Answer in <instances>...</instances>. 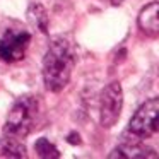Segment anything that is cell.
Segmentation results:
<instances>
[{
	"label": "cell",
	"mask_w": 159,
	"mask_h": 159,
	"mask_svg": "<svg viewBox=\"0 0 159 159\" xmlns=\"http://www.w3.org/2000/svg\"><path fill=\"white\" fill-rule=\"evenodd\" d=\"M75 65V52L67 38H55L43 57V80L50 93H60L67 87Z\"/></svg>",
	"instance_id": "1"
},
{
	"label": "cell",
	"mask_w": 159,
	"mask_h": 159,
	"mask_svg": "<svg viewBox=\"0 0 159 159\" xmlns=\"http://www.w3.org/2000/svg\"><path fill=\"white\" fill-rule=\"evenodd\" d=\"M38 113H39V108L34 96L26 94V96L17 98L7 115V120H5V125H4V134L17 139L29 135L36 125Z\"/></svg>",
	"instance_id": "2"
},
{
	"label": "cell",
	"mask_w": 159,
	"mask_h": 159,
	"mask_svg": "<svg viewBox=\"0 0 159 159\" xmlns=\"http://www.w3.org/2000/svg\"><path fill=\"white\" fill-rule=\"evenodd\" d=\"M31 45V33L24 28H7L0 34V62L14 63L26 57Z\"/></svg>",
	"instance_id": "3"
},
{
	"label": "cell",
	"mask_w": 159,
	"mask_h": 159,
	"mask_svg": "<svg viewBox=\"0 0 159 159\" xmlns=\"http://www.w3.org/2000/svg\"><path fill=\"white\" fill-rule=\"evenodd\" d=\"M157 111H159V99L145 101L140 108L134 113L128 123V130L139 139H147L157 134Z\"/></svg>",
	"instance_id": "4"
},
{
	"label": "cell",
	"mask_w": 159,
	"mask_h": 159,
	"mask_svg": "<svg viewBox=\"0 0 159 159\" xmlns=\"http://www.w3.org/2000/svg\"><path fill=\"white\" fill-rule=\"evenodd\" d=\"M121 104H123V94L118 80L106 84L99 96V121L104 128L113 127L120 118Z\"/></svg>",
	"instance_id": "5"
},
{
	"label": "cell",
	"mask_w": 159,
	"mask_h": 159,
	"mask_svg": "<svg viewBox=\"0 0 159 159\" xmlns=\"http://www.w3.org/2000/svg\"><path fill=\"white\" fill-rule=\"evenodd\" d=\"M157 11H159V4L157 2H151V4L144 5L139 12V28L149 38H157L159 34V17H157Z\"/></svg>",
	"instance_id": "6"
},
{
	"label": "cell",
	"mask_w": 159,
	"mask_h": 159,
	"mask_svg": "<svg viewBox=\"0 0 159 159\" xmlns=\"http://www.w3.org/2000/svg\"><path fill=\"white\" fill-rule=\"evenodd\" d=\"M108 157H125V159H147L157 157V152L154 149L147 147L144 144H121L115 147L108 154Z\"/></svg>",
	"instance_id": "7"
},
{
	"label": "cell",
	"mask_w": 159,
	"mask_h": 159,
	"mask_svg": "<svg viewBox=\"0 0 159 159\" xmlns=\"http://www.w3.org/2000/svg\"><path fill=\"white\" fill-rule=\"evenodd\" d=\"M28 156V149L21 142V139L12 137V135H5L0 137V157H16L22 159Z\"/></svg>",
	"instance_id": "8"
},
{
	"label": "cell",
	"mask_w": 159,
	"mask_h": 159,
	"mask_svg": "<svg viewBox=\"0 0 159 159\" xmlns=\"http://www.w3.org/2000/svg\"><path fill=\"white\" fill-rule=\"evenodd\" d=\"M28 19H29L33 28L38 29L39 33H43V34L48 33V14H46V9L41 4L33 2L29 5L28 7Z\"/></svg>",
	"instance_id": "9"
},
{
	"label": "cell",
	"mask_w": 159,
	"mask_h": 159,
	"mask_svg": "<svg viewBox=\"0 0 159 159\" xmlns=\"http://www.w3.org/2000/svg\"><path fill=\"white\" fill-rule=\"evenodd\" d=\"M34 151L38 154V157H43V159H58L60 157V151L45 137L38 139L34 142Z\"/></svg>",
	"instance_id": "10"
},
{
	"label": "cell",
	"mask_w": 159,
	"mask_h": 159,
	"mask_svg": "<svg viewBox=\"0 0 159 159\" xmlns=\"http://www.w3.org/2000/svg\"><path fill=\"white\" fill-rule=\"evenodd\" d=\"M67 142L72 145H79L80 144V135L77 134V132H70L69 135H67Z\"/></svg>",
	"instance_id": "11"
}]
</instances>
